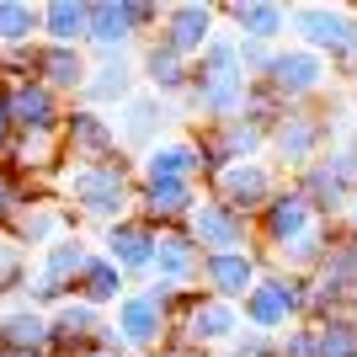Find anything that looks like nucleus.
I'll return each mask as SVG.
<instances>
[{"instance_id": "1", "label": "nucleus", "mask_w": 357, "mask_h": 357, "mask_svg": "<svg viewBox=\"0 0 357 357\" xmlns=\"http://www.w3.org/2000/svg\"><path fill=\"white\" fill-rule=\"evenodd\" d=\"M54 197H59L70 213H80V224L91 229H107L134 213V160L128 155H112V160H59V171L48 176Z\"/></svg>"}, {"instance_id": "2", "label": "nucleus", "mask_w": 357, "mask_h": 357, "mask_svg": "<svg viewBox=\"0 0 357 357\" xmlns=\"http://www.w3.org/2000/svg\"><path fill=\"white\" fill-rule=\"evenodd\" d=\"M245 91H251V80L240 70L235 32L219 27L208 38V48L192 59V75H187V91L176 96V107L192 128H203V123H229V118L245 112Z\"/></svg>"}, {"instance_id": "3", "label": "nucleus", "mask_w": 357, "mask_h": 357, "mask_svg": "<svg viewBox=\"0 0 357 357\" xmlns=\"http://www.w3.org/2000/svg\"><path fill=\"white\" fill-rule=\"evenodd\" d=\"M331 139H336V118L326 112V102L320 107H283L278 123L267 128V165L288 181V176H298L304 165L320 160Z\"/></svg>"}, {"instance_id": "4", "label": "nucleus", "mask_w": 357, "mask_h": 357, "mask_svg": "<svg viewBox=\"0 0 357 357\" xmlns=\"http://www.w3.org/2000/svg\"><path fill=\"white\" fill-rule=\"evenodd\" d=\"M171 310H176V294L160 283H139L128 288V294L112 304V331H118V342L128 357L139 352H160L165 342H171Z\"/></svg>"}, {"instance_id": "5", "label": "nucleus", "mask_w": 357, "mask_h": 357, "mask_svg": "<svg viewBox=\"0 0 357 357\" xmlns=\"http://www.w3.org/2000/svg\"><path fill=\"white\" fill-rule=\"evenodd\" d=\"M155 27H160V6H155V0H91L86 54H91V59L134 54Z\"/></svg>"}, {"instance_id": "6", "label": "nucleus", "mask_w": 357, "mask_h": 357, "mask_svg": "<svg viewBox=\"0 0 357 357\" xmlns=\"http://www.w3.org/2000/svg\"><path fill=\"white\" fill-rule=\"evenodd\" d=\"M261 86H267L283 107H320L331 96V86H336V70H331V59H320L310 48L278 43L267 75H261Z\"/></svg>"}, {"instance_id": "7", "label": "nucleus", "mask_w": 357, "mask_h": 357, "mask_svg": "<svg viewBox=\"0 0 357 357\" xmlns=\"http://www.w3.org/2000/svg\"><path fill=\"white\" fill-rule=\"evenodd\" d=\"M91 251H96V245H91L80 229H70L64 240H54L48 251L32 256V272H27L22 298H32L38 310H54V304H64V298H75V283H80Z\"/></svg>"}, {"instance_id": "8", "label": "nucleus", "mask_w": 357, "mask_h": 357, "mask_svg": "<svg viewBox=\"0 0 357 357\" xmlns=\"http://www.w3.org/2000/svg\"><path fill=\"white\" fill-rule=\"evenodd\" d=\"M181 107L171 102V96H155V91H144L139 86L128 102L112 112V128H118V149L128 155V160H139L149 144H160V139H171V134H181Z\"/></svg>"}, {"instance_id": "9", "label": "nucleus", "mask_w": 357, "mask_h": 357, "mask_svg": "<svg viewBox=\"0 0 357 357\" xmlns=\"http://www.w3.org/2000/svg\"><path fill=\"white\" fill-rule=\"evenodd\" d=\"M288 43L336 64L357 43V11L352 6H288Z\"/></svg>"}, {"instance_id": "10", "label": "nucleus", "mask_w": 357, "mask_h": 357, "mask_svg": "<svg viewBox=\"0 0 357 357\" xmlns=\"http://www.w3.org/2000/svg\"><path fill=\"white\" fill-rule=\"evenodd\" d=\"M171 336H176L181 347H192L197 357H219L224 347L240 336V304H229V298H208L203 288H197L192 304L176 314Z\"/></svg>"}, {"instance_id": "11", "label": "nucleus", "mask_w": 357, "mask_h": 357, "mask_svg": "<svg viewBox=\"0 0 357 357\" xmlns=\"http://www.w3.org/2000/svg\"><path fill=\"white\" fill-rule=\"evenodd\" d=\"M75 229V219H70V208H64L59 197H54V187L48 181H38L22 203H16V213H11V224H6V235L22 245V251H48L54 240H64Z\"/></svg>"}, {"instance_id": "12", "label": "nucleus", "mask_w": 357, "mask_h": 357, "mask_svg": "<svg viewBox=\"0 0 357 357\" xmlns=\"http://www.w3.org/2000/svg\"><path fill=\"white\" fill-rule=\"evenodd\" d=\"M181 229L192 235V245L203 256H213V251H256V219L224 208L219 197H208V192L197 197V208L187 213Z\"/></svg>"}, {"instance_id": "13", "label": "nucleus", "mask_w": 357, "mask_h": 357, "mask_svg": "<svg viewBox=\"0 0 357 357\" xmlns=\"http://www.w3.org/2000/svg\"><path fill=\"white\" fill-rule=\"evenodd\" d=\"M240 326L261 331V336H283L288 326H298V298H294V278L278 267H267L251 283V294L240 298Z\"/></svg>"}, {"instance_id": "14", "label": "nucleus", "mask_w": 357, "mask_h": 357, "mask_svg": "<svg viewBox=\"0 0 357 357\" xmlns=\"http://www.w3.org/2000/svg\"><path fill=\"white\" fill-rule=\"evenodd\" d=\"M278 187H283V176H278L267 160H235V165H224V171L203 187V192L219 197L224 208H235V213H245V219H256V213L272 203V192H278Z\"/></svg>"}, {"instance_id": "15", "label": "nucleus", "mask_w": 357, "mask_h": 357, "mask_svg": "<svg viewBox=\"0 0 357 357\" xmlns=\"http://www.w3.org/2000/svg\"><path fill=\"white\" fill-rule=\"evenodd\" d=\"M0 102L11 112V128L16 134H43V139H59V123H64V96L43 86V80H0Z\"/></svg>"}, {"instance_id": "16", "label": "nucleus", "mask_w": 357, "mask_h": 357, "mask_svg": "<svg viewBox=\"0 0 357 357\" xmlns=\"http://www.w3.org/2000/svg\"><path fill=\"white\" fill-rule=\"evenodd\" d=\"M314 224H320V213H314L310 203H304V197H298L294 187L283 181V187L272 192V203L256 213V251L272 261V256L283 251V245H294L298 235H310Z\"/></svg>"}, {"instance_id": "17", "label": "nucleus", "mask_w": 357, "mask_h": 357, "mask_svg": "<svg viewBox=\"0 0 357 357\" xmlns=\"http://www.w3.org/2000/svg\"><path fill=\"white\" fill-rule=\"evenodd\" d=\"M155 235H160V229H149L139 213H128V219L96 229V251H102L107 261H118L123 278L139 288V283H149V267H155Z\"/></svg>"}, {"instance_id": "18", "label": "nucleus", "mask_w": 357, "mask_h": 357, "mask_svg": "<svg viewBox=\"0 0 357 357\" xmlns=\"http://www.w3.org/2000/svg\"><path fill=\"white\" fill-rule=\"evenodd\" d=\"M59 149H64V160H112V155H123L112 112L70 102L64 107V123H59Z\"/></svg>"}, {"instance_id": "19", "label": "nucleus", "mask_w": 357, "mask_h": 357, "mask_svg": "<svg viewBox=\"0 0 357 357\" xmlns=\"http://www.w3.org/2000/svg\"><path fill=\"white\" fill-rule=\"evenodd\" d=\"M219 27H224L219 6H208V0H181V6H160V27H155V38H160L165 48H176L181 59H197Z\"/></svg>"}, {"instance_id": "20", "label": "nucleus", "mask_w": 357, "mask_h": 357, "mask_svg": "<svg viewBox=\"0 0 357 357\" xmlns=\"http://www.w3.org/2000/svg\"><path fill=\"white\" fill-rule=\"evenodd\" d=\"M107 310H91L86 298H64L48 310V357H80L102 342Z\"/></svg>"}, {"instance_id": "21", "label": "nucleus", "mask_w": 357, "mask_h": 357, "mask_svg": "<svg viewBox=\"0 0 357 357\" xmlns=\"http://www.w3.org/2000/svg\"><path fill=\"white\" fill-rule=\"evenodd\" d=\"M261 272H267V256H261V251H213V256H203L197 288H203L208 298H229V304H240Z\"/></svg>"}, {"instance_id": "22", "label": "nucleus", "mask_w": 357, "mask_h": 357, "mask_svg": "<svg viewBox=\"0 0 357 357\" xmlns=\"http://www.w3.org/2000/svg\"><path fill=\"white\" fill-rule=\"evenodd\" d=\"M134 91H139L134 54H107V59H91V75H86V86H80L75 102H80V107H96V112H118Z\"/></svg>"}, {"instance_id": "23", "label": "nucleus", "mask_w": 357, "mask_h": 357, "mask_svg": "<svg viewBox=\"0 0 357 357\" xmlns=\"http://www.w3.org/2000/svg\"><path fill=\"white\" fill-rule=\"evenodd\" d=\"M197 197H203L197 181H139L134 187V213L149 229H176V224H187V213L197 208Z\"/></svg>"}, {"instance_id": "24", "label": "nucleus", "mask_w": 357, "mask_h": 357, "mask_svg": "<svg viewBox=\"0 0 357 357\" xmlns=\"http://www.w3.org/2000/svg\"><path fill=\"white\" fill-rule=\"evenodd\" d=\"M197 272H203V251L192 245V235L187 229H160L155 235V267H149V283L171 288V294H187V288H197Z\"/></svg>"}, {"instance_id": "25", "label": "nucleus", "mask_w": 357, "mask_h": 357, "mask_svg": "<svg viewBox=\"0 0 357 357\" xmlns=\"http://www.w3.org/2000/svg\"><path fill=\"white\" fill-rule=\"evenodd\" d=\"M134 176L139 181H197V187H203V165H197L192 134H171V139H160V144H149L134 160Z\"/></svg>"}, {"instance_id": "26", "label": "nucleus", "mask_w": 357, "mask_h": 357, "mask_svg": "<svg viewBox=\"0 0 357 357\" xmlns=\"http://www.w3.org/2000/svg\"><path fill=\"white\" fill-rule=\"evenodd\" d=\"M134 64H139V86L155 91V96H171V102L187 91V75H192V59H181L176 48H165L155 32L134 48Z\"/></svg>"}, {"instance_id": "27", "label": "nucleus", "mask_w": 357, "mask_h": 357, "mask_svg": "<svg viewBox=\"0 0 357 357\" xmlns=\"http://www.w3.org/2000/svg\"><path fill=\"white\" fill-rule=\"evenodd\" d=\"M224 27L235 38H251V43H288V6L278 0H235V6H219Z\"/></svg>"}, {"instance_id": "28", "label": "nucleus", "mask_w": 357, "mask_h": 357, "mask_svg": "<svg viewBox=\"0 0 357 357\" xmlns=\"http://www.w3.org/2000/svg\"><path fill=\"white\" fill-rule=\"evenodd\" d=\"M0 347L6 352H48V310L32 298H0Z\"/></svg>"}, {"instance_id": "29", "label": "nucleus", "mask_w": 357, "mask_h": 357, "mask_svg": "<svg viewBox=\"0 0 357 357\" xmlns=\"http://www.w3.org/2000/svg\"><path fill=\"white\" fill-rule=\"evenodd\" d=\"M86 75H91V54H86V48L38 43V70H32V80H43L54 96L75 102V96H80V86H86Z\"/></svg>"}, {"instance_id": "30", "label": "nucleus", "mask_w": 357, "mask_h": 357, "mask_svg": "<svg viewBox=\"0 0 357 357\" xmlns=\"http://www.w3.org/2000/svg\"><path fill=\"white\" fill-rule=\"evenodd\" d=\"M288 187H294V192L304 197V203H310V208L320 213V219H326V224H336V219H342L347 197L357 192V187H347V181L336 176V171H331L326 160H314V165H304L298 176H288Z\"/></svg>"}, {"instance_id": "31", "label": "nucleus", "mask_w": 357, "mask_h": 357, "mask_svg": "<svg viewBox=\"0 0 357 357\" xmlns=\"http://www.w3.org/2000/svg\"><path fill=\"white\" fill-rule=\"evenodd\" d=\"M314 283L331 288L342 304H352V310H357V240H352V235H342V229H336V240L326 245L320 267H314Z\"/></svg>"}, {"instance_id": "32", "label": "nucleus", "mask_w": 357, "mask_h": 357, "mask_svg": "<svg viewBox=\"0 0 357 357\" xmlns=\"http://www.w3.org/2000/svg\"><path fill=\"white\" fill-rule=\"evenodd\" d=\"M128 278H123V267L118 261H107L102 251H91V261H86V272H80V283H75V298H86L91 310H107L112 314V304H118L123 294H128Z\"/></svg>"}, {"instance_id": "33", "label": "nucleus", "mask_w": 357, "mask_h": 357, "mask_svg": "<svg viewBox=\"0 0 357 357\" xmlns=\"http://www.w3.org/2000/svg\"><path fill=\"white\" fill-rule=\"evenodd\" d=\"M86 22H91V0H48L43 6V43L86 48Z\"/></svg>"}, {"instance_id": "34", "label": "nucleus", "mask_w": 357, "mask_h": 357, "mask_svg": "<svg viewBox=\"0 0 357 357\" xmlns=\"http://www.w3.org/2000/svg\"><path fill=\"white\" fill-rule=\"evenodd\" d=\"M43 43V6L32 0H0V54L6 48Z\"/></svg>"}, {"instance_id": "35", "label": "nucleus", "mask_w": 357, "mask_h": 357, "mask_svg": "<svg viewBox=\"0 0 357 357\" xmlns=\"http://www.w3.org/2000/svg\"><path fill=\"white\" fill-rule=\"evenodd\" d=\"M314 342H320V357H357V310H342L314 326Z\"/></svg>"}, {"instance_id": "36", "label": "nucleus", "mask_w": 357, "mask_h": 357, "mask_svg": "<svg viewBox=\"0 0 357 357\" xmlns=\"http://www.w3.org/2000/svg\"><path fill=\"white\" fill-rule=\"evenodd\" d=\"M27 272H32V256L16 245L6 229H0V298H16L27 288Z\"/></svg>"}, {"instance_id": "37", "label": "nucleus", "mask_w": 357, "mask_h": 357, "mask_svg": "<svg viewBox=\"0 0 357 357\" xmlns=\"http://www.w3.org/2000/svg\"><path fill=\"white\" fill-rule=\"evenodd\" d=\"M278 112H283V102H278V96H272L261 80H251V91H245V112H240V118H251L256 128L267 134L272 123H278Z\"/></svg>"}, {"instance_id": "38", "label": "nucleus", "mask_w": 357, "mask_h": 357, "mask_svg": "<svg viewBox=\"0 0 357 357\" xmlns=\"http://www.w3.org/2000/svg\"><path fill=\"white\" fill-rule=\"evenodd\" d=\"M219 357H278V336H261V331H245V326H240V336L224 347Z\"/></svg>"}, {"instance_id": "39", "label": "nucleus", "mask_w": 357, "mask_h": 357, "mask_svg": "<svg viewBox=\"0 0 357 357\" xmlns=\"http://www.w3.org/2000/svg\"><path fill=\"white\" fill-rule=\"evenodd\" d=\"M278 357H320V342H314V326H288L283 336H278Z\"/></svg>"}, {"instance_id": "40", "label": "nucleus", "mask_w": 357, "mask_h": 357, "mask_svg": "<svg viewBox=\"0 0 357 357\" xmlns=\"http://www.w3.org/2000/svg\"><path fill=\"white\" fill-rule=\"evenodd\" d=\"M235 54H240V70L245 80H261L272 64V43H251V38H235Z\"/></svg>"}, {"instance_id": "41", "label": "nucleus", "mask_w": 357, "mask_h": 357, "mask_svg": "<svg viewBox=\"0 0 357 357\" xmlns=\"http://www.w3.org/2000/svg\"><path fill=\"white\" fill-rule=\"evenodd\" d=\"M32 187H38V181H22V176H11V171H6V165H0V229H6V224H11L16 203H22V197H27Z\"/></svg>"}, {"instance_id": "42", "label": "nucleus", "mask_w": 357, "mask_h": 357, "mask_svg": "<svg viewBox=\"0 0 357 357\" xmlns=\"http://www.w3.org/2000/svg\"><path fill=\"white\" fill-rule=\"evenodd\" d=\"M331 70L342 75L347 86H357V43H352V48H347V54H342V59H336V64H331Z\"/></svg>"}, {"instance_id": "43", "label": "nucleus", "mask_w": 357, "mask_h": 357, "mask_svg": "<svg viewBox=\"0 0 357 357\" xmlns=\"http://www.w3.org/2000/svg\"><path fill=\"white\" fill-rule=\"evenodd\" d=\"M336 229H342V235H352V240H357V192L347 197V208H342V219H336Z\"/></svg>"}, {"instance_id": "44", "label": "nucleus", "mask_w": 357, "mask_h": 357, "mask_svg": "<svg viewBox=\"0 0 357 357\" xmlns=\"http://www.w3.org/2000/svg\"><path fill=\"white\" fill-rule=\"evenodd\" d=\"M11 139H16V128H11V112H6V102H0V155L11 149Z\"/></svg>"}, {"instance_id": "45", "label": "nucleus", "mask_w": 357, "mask_h": 357, "mask_svg": "<svg viewBox=\"0 0 357 357\" xmlns=\"http://www.w3.org/2000/svg\"><path fill=\"white\" fill-rule=\"evenodd\" d=\"M155 357H197V352H192V347H181L176 336H171V342H165V347H160V352H155Z\"/></svg>"}, {"instance_id": "46", "label": "nucleus", "mask_w": 357, "mask_h": 357, "mask_svg": "<svg viewBox=\"0 0 357 357\" xmlns=\"http://www.w3.org/2000/svg\"><path fill=\"white\" fill-rule=\"evenodd\" d=\"M80 357H123V352H107V347H91V352H80Z\"/></svg>"}, {"instance_id": "47", "label": "nucleus", "mask_w": 357, "mask_h": 357, "mask_svg": "<svg viewBox=\"0 0 357 357\" xmlns=\"http://www.w3.org/2000/svg\"><path fill=\"white\" fill-rule=\"evenodd\" d=\"M0 357H48V352H6V347H0Z\"/></svg>"}, {"instance_id": "48", "label": "nucleus", "mask_w": 357, "mask_h": 357, "mask_svg": "<svg viewBox=\"0 0 357 357\" xmlns=\"http://www.w3.org/2000/svg\"><path fill=\"white\" fill-rule=\"evenodd\" d=\"M347 107H352V123H357V86H352V96H347Z\"/></svg>"}, {"instance_id": "49", "label": "nucleus", "mask_w": 357, "mask_h": 357, "mask_svg": "<svg viewBox=\"0 0 357 357\" xmlns=\"http://www.w3.org/2000/svg\"><path fill=\"white\" fill-rule=\"evenodd\" d=\"M139 357H155V352H139Z\"/></svg>"}]
</instances>
